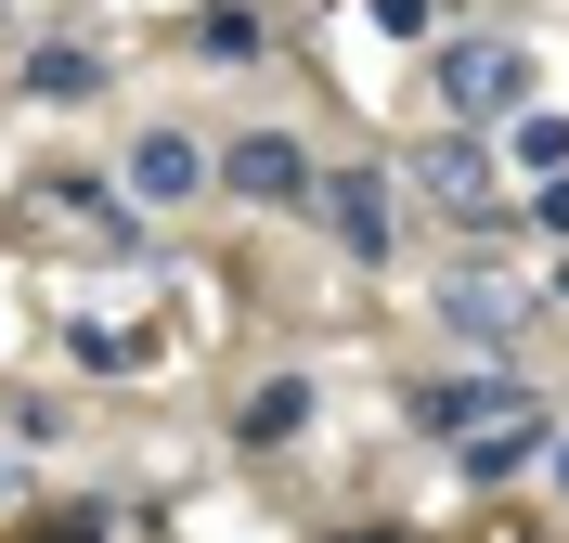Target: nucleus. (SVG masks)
<instances>
[{"label": "nucleus", "mask_w": 569, "mask_h": 543, "mask_svg": "<svg viewBox=\"0 0 569 543\" xmlns=\"http://www.w3.org/2000/svg\"><path fill=\"white\" fill-rule=\"evenodd\" d=\"M427 104L440 117H518L531 104V52L518 39H440L427 52Z\"/></svg>", "instance_id": "1"}, {"label": "nucleus", "mask_w": 569, "mask_h": 543, "mask_svg": "<svg viewBox=\"0 0 569 543\" xmlns=\"http://www.w3.org/2000/svg\"><path fill=\"white\" fill-rule=\"evenodd\" d=\"M298 208H311L323 247L362 259V272H389V259H401V220H389V181H376V169H311V194H298Z\"/></svg>", "instance_id": "2"}, {"label": "nucleus", "mask_w": 569, "mask_h": 543, "mask_svg": "<svg viewBox=\"0 0 569 543\" xmlns=\"http://www.w3.org/2000/svg\"><path fill=\"white\" fill-rule=\"evenodd\" d=\"M415 181H427V194H440V208L466 220V233H492V220H505V208H492V155L466 143V130H440V143L415 155Z\"/></svg>", "instance_id": "3"}, {"label": "nucleus", "mask_w": 569, "mask_h": 543, "mask_svg": "<svg viewBox=\"0 0 569 543\" xmlns=\"http://www.w3.org/2000/svg\"><path fill=\"white\" fill-rule=\"evenodd\" d=\"M220 194H259V208H298V194H311V155L284 143V130H247V143L220 155Z\"/></svg>", "instance_id": "4"}, {"label": "nucleus", "mask_w": 569, "mask_h": 543, "mask_svg": "<svg viewBox=\"0 0 569 543\" xmlns=\"http://www.w3.org/2000/svg\"><path fill=\"white\" fill-rule=\"evenodd\" d=\"M505 414H518L505 375H440V389H415V428L427 440H479V428H505Z\"/></svg>", "instance_id": "5"}, {"label": "nucleus", "mask_w": 569, "mask_h": 543, "mask_svg": "<svg viewBox=\"0 0 569 543\" xmlns=\"http://www.w3.org/2000/svg\"><path fill=\"white\" fill-rule=\"evenodd\" d=\"M130 194L142 208H181V194H208V155L181 143V130H142L130 143Z\"/></svg>", "instance_id": "6"}, {"label": "nucleus", "mask_w": 569, "mask_h": 543, "mask_svg": "<svg viewBox=\"0 0 569 543\" xmlns=\"http://www.w3.org/2000/svg\"><path fill=\"white\" fill-rule=\"evenodd\" d=\"M311 414H323V389H311V375H272V389L233 414V440H247V453H284V440L311 428Z\"/></svg>", "instance_id": "7"}, {"label": "nucleus", "mask_w": 569, "mask_h": 543, "mask_svg": "<svg viewBox=\"0 0 569 543\" xmlns=\"http://www.w3.org/2000/svg\"><path fill=\"white\" fill-rule=\"evenodd\" d=\"M543 440H557V428H543L531 401H518V414H505V428H479V440H453V453H466V479H518V466H531V453H543Z\"/></svg>", "instance_id": "8"}, {"label": "nucleus", "mask_w": 569, "mask_h": 543, "mask_svg": "<svg viewBox=\"0 0 569 543\" xmlns=\"http://www.w3.org/2000/svg\"><path fill=\"white\" fill-rule=\"evenodd\" d=\"M13 78H27L39 104H91V91H104V66H91V52H27Z\"/></svg>", "instance_id": "9"}, {"label": "nucleus", "mask_w": 569, "mask_h": 543, "mask_svg": "<svg viewBox=\"0 0 569 543\" xmlns=\"http://www.w3.org/2000/svg\"><path fill=\"white\" fill-rule=\"evenodd\" d=\"M52 208H78L104 247H142V208H130V194H104V181H52Z\"/></svg>", "instance_id": "10"}, {"label": "nucleus", "mask_w": 569, "mask_h": 543, "mask_svg": "<svg viewBox=\"0 0 569 543\" xmlns=\"http://www.w3.org/2000/svg\"><path fill=\"white\" fill-rule=\"evenodd\" d=\"M440 324H453L466 350H505V336H518V311H505L492 285H453V298H440Z\"/></svg>", "instance_id": "11"}, {"label": "nucleus", "mask_w": 569, "mask_h": 543, "mask_svg": "<svg viewBox=\"0 0 569 543\" xmlns=\"http://www.w3.org/2000/svg\"><path fill=\"white\" fill-rule=\"evenodd\" d=\"M505 155L531 181H569V117H505Z\"/></svg>", "instance_id": "12"}, {"label": "nucleus", "mask_w": 569, "mask_h": 543, "mask_svg": "<svg viewBox=\"0 0 569 543\" xmlns=\"http://www.w3.org/2000/svg\"><path fill=\"white\" fill-rule=\"evenodd\" d=\"M194 52H208V66H247V52H259V13H247V0L194 13Z\"/></svg>", "instance_id": "13"}, {"label": "nucleus", "mask_w": 569, "mask_h": 543, "mask_svg": "<svg viewBox=\"0 0 569 543\" xmlns=\"http://www.w3.org/2000/svg\"><path fill=\"white\" fill-rule=\"evenodd\" d=\"M427 13H440V0H376V27H389V39H427Z\"/></svg>", "instance_id": "14"}, {"label": "nucleus", "mask_w": 569, "mask_h": 543, "mask_svg": "<svg viewBox=\"0 0 569 543\" xmlns=\"http://www.w3.org/2000/svg\"><path fill=\"white\" fill-rule=\"evenodd\" d=\"M531 233H557V247H569V181H543V194H531Z\"/></svg>", "instance_id": "15"}, {"label": "nucleus", "mask_w": 569, "mask_h": 543, "mask_svg": "<svg viewBox=\"0 0 569 543\" xmlns=\"http://www.w3.org/2000/svg\"><path fill=\"white\" fill-rule=\"evenodd\" d=\"M0 52H13V0H0Z\"/></svg>", "instance_id": "16"}, {"label": "nucleus", "mask_w": 569, "mask_h": 543, "mask_svg": "<svg viewBox=\"0 0 569 543\" xmlns=\"http://www.w3.org/2000/svg\"><path fill=\"white\" fill-rule=\"evenodd\" d=\"M0 492H13V466H0Z\"/></svg>", "instance_id": "17"}]
</instances>
